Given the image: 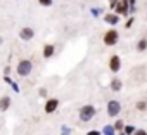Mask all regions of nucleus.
<instances>
[{
    "label": "nucleus",
    "mask_w": 147,
    "mask_h": 135,
    "mask_svg": "<svg viewBox=\"0 0 147 135\" xmlns=\"http://www.w3.org/2000/svg\"><path fill=\"white\" fill-rule=\"evenodd\" d=\"M118 38H119V33H118L116 30H109V31H106V33H104L102 42H104V45L113 47V45H116V43H118Z\"/></svg>",
    "instance_id": "obj_1"
},
{
    "label": "nucleus",
    "mask_w": 147,
    "mask_h": 135,
    "mask_svg": "<svg viewBox=\"0 0 147 135\" xmlns=\"http://www.w3.org/2000/svg\"><path fill=\"white\" fill-rule=\"evenodd\" d=\"M31 70H33L31 61H28V59L19 61V64H18V75H19V76H28V75L31 73Z\"/></svg>",
    "instance_id": "obj_2"
},
{
    "label": "nucleus",
    "mask_w": 147,
    "mask_h": 135,
    "mask_svg": "<svg viewBox=\"0 0 147 135\" xmlns=\"http://www.w3.org/2000/svg\"><path fill=\"white\" fill-rule=\"evenodd\" d=\"M94 114H95V107H92V106H83V107L80 109V119H82V121L92 119Z\"/></svg>",
    "instance_id": "obj_3"
},
{
    "label": "nucleus",
    "mask_w": 147,
    "mask_h": 135,
    "mask_svg": "<svg viewBox=\"0 0 147 135\" xmlns=\"http://www.w3.org/2000/svg\"><path fill=\"white\" fill-rule=\"evenodd\" d=\"M119 68H121V59L118 55H111V59H109V70L113 73H116V71H119Z\"/></svg>",
    "instance_id": "obj_4"
},
{
    "label": "nucleus",
    "mask_w": 147,
    "mask_h": 135,
    "mask_svg": "<svg viewBox=\"0 0 147 135\" xmlns=\"http://www.w3.org/2000/svg\"><path fill=\"white\" fill-rule=\"evenodd\" d=\"M57 106H59V101H57V99H49V101L45 102V113H47V114L54 113V111L57 109Z\"/></svg>",
    "instance_id": "obj_5"
},
{
    "label": "nucleus",
    "mask_w": 147,
    "mask_h": 135,
    "mask_svg": "<svg viewBox=\"0 0 147 135\" xmlns=\"http://www.w3.org/2000/svg\"><path fill=\"white\" fill-rule=\"evenodd\" d=\"M118 111H119V104H118V102H109V104H107V113H109V116H116Z\"/></svg>",
    "instance_id": "obj_6"
},
{
    "label": "nucleus",
    "mask_w": 147,
    "mask_h": 135,
    "mask_svg": "<svg viewBox=\"0 0 147 135\" xmlns=\"http://www.w3.org/2000/svg\"><path fill=\"white\" fill-rule=\"evenodd\" d=\"M9 106H11V99H9L7 95L0 99V111H5V109H7Z\"/></svg>",
    "instance_id": "obj_7"
},
{
    "label": "nucleus",
    "mask_w": 147,
    "mask_h": 135,
    "mask_svg": "<svg viewBox=\"0 0 147 135\" xmlns=\"http://www.w3.org/2000/svg\"><path fill=\"white\" fill-rule=\"evenodd\" d=\"M52 54H54V45L47 43V45L43 47V55H45V57H52Z\"/></svg>",
    "instance_id": "obj_8"
},
{
    "label": "nucleus",
    "mask_w": 147,
    "mask_h": 135,
    "mask_svg": "<svg viewBox=\"0 0 147 135\" xmlns=\"http://www.w3.org/2000/svg\"><path fill=\"white\" fill-rule=\"evenodd\" d=\"M21 36L23 38H31L33 36V30L31 28H23L21 30Z\"/></svg>",
    "instance_id": "obj_9"
},
{
    "label": "nucleus",
    "mask_w": 147,
    "mask_h": 135,
    "mask_svg": "<svg viewBox=\"0 0 147 135\" xmlns=\"http://www.w3.org/2000/svg\"><path fill=\"white\" fill-rule=\"evenodd\" d=\"M145 49H147V40H145V38H142V40L137 43V50H138V52H144Z\"/></svg>",
    "instance_id": "obj_10"
},
{
    "label": "nucleus",
    "mask_w": 147,
    "mask_h": 135,
    "mask_svg": "<svg viewBox=\"0 0 147 135\" xmlns=\"http://www.w3.org/2000/svg\"><path fill=\"white\" fill-rule=\"evenodd\" d=\"M111 88L118 92V90L121 88V82H119V80H113V82H111Z\"/></svg>",
    "instance_id": "obj_11"
},
{
    "label": "nucleus",
    "mask_w": 147,
    "mask_h": 135,
    "mask_svg": "<svg viewBox=\"0 0 147 135\" xmlns=\"http://www.w3.org/2000/svg\"><path fill=\"white\" fill-rule=\"evenodd\" d=\"M123 130H125V132H123L125 135H130V133H135V126H131V125H126V126H125Z\"/></svg>",
    "instance_id": "obj_12"
},
{
    "label": "nucleus",
    "mask_w": 147,
    "mask_h": 135,
    "mask_svg": "<svg viewBox=\"0 0 147 135\" xmlns=\"http://www.w3.org/2000/svg\"><path fill=\"white\" fill-rule=\"evenodd\" d=\"M40 5H45V7H50L52 5V0H38Z\"/></svg>",
    "instance_id": "obj_13"
},
{
    "label": "nucleus",
    "mask_w": 147,
    "mask_h": 135,
    "mask_svg": "<svg viewBox=\"0 0 147 135\" xmlns=\"http://www.w3.org/2000/svg\"><path fill=\"white\" fill-rule=\"evenodd\" d=\"M145 107H147L145 102H138V104H137V109H145Z\"/></svg>",
    "instance_id": "obj_14"
},
{
    "label": "nucleus",
    "mask_w": 147,
    "mask_h": 135,
    "mask_svg": "<svg viewBox=\"0 0 147 135\" xmlns=\"http://www.w3.org/2000/svg\"><path fill=\"white\" fill-rule=\"evenodd\" d=\"M133 135H147V132H145V130H135Z\"/></svg>",
    "instance_id": "obj_15"
},
{
    "label": "nucleus",
    "mask_w": 147,
    "mask_h": 135,
    "mask_svg": "<svg viewBox=\"0 0 147 135\" xmlns=\"http://www.w3.org/2000/svg\"><path fill=\"white\" fill-rule=\"evenodd\" d=\"M116 128H118V130H119V128H123V123H121V121H118V123H116Z\"/></svg>",
    "instance_id": "obj_16"
},
{
    "label": "nucleus",
    "mask_w": 147,
    "mask_h": 135,
    "mask_svg": "<svg viewBox=\"0 0 147 135\" xmlns=\"http://www.w3.org/2000/svg\"><path fill=\"white\" fill-rule=\"evenodd\" d=\"M116 4H118V0H111V7H116Z\"/></svg>",
    "instance_id": "obj_17"
},
{
    "label": "nucleus",
    "mask_w": 147,
    "mask_h": 135,
    "mask_svg": "<svg viewBox=\"0 0 147 135\" xmlns=\"http://www.w3.org/2000/svg\"><path fill=\"white\" fill-rule=\"evenodd\" d=\"M88 135H99V133H97V132H90Z\"/></svg>",
    "instance_id": "obj_18"
},
{
    "label": "nucleus",
    "mask_w": 147,
    "mask_h": 135,
    "mask_svg": "<svg viewBox=\"0 0 147 135\" xmlns=\"http://www.w3.org/2000/svg\"><path fill=\"white\" fill-rule=\"evenodd\" d=\"M119 135H125V133H119Z\"/></svg>",
    "instance_id": "obj_19"
},
{
    "label": "nucleus",
    "mask_w": 147,
    "mask_h": 135,
    "mask_svg": "<svg viewBox=\"0 0 147 135\" xmlns=\"http://www.w3.org/2000/svg\"><path fill=\"white\" fill-rule=\"evenodd\" d=\"M145 104H147V102H145Z\"/></svg>",
    "instance_id": "obj_20"
}]
</instances>
